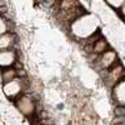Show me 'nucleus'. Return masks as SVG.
Masks as SVG:
<instances>
[{
    "label": "nucleus",
    "mask_w": 125,
    "mask_h": 125,
    "mask_svg": "<svg viewBox=\"0 0 125 125\" xmlns=\"http://www.w3.org/2000/svg\"><path fill=\"white\" fill-rule=\"evenodd\" d=\"M110 95L113 103L118 106H125V78L119 80L110 89Z\"/></svg>",
    "instance_id": "7"
},
{
    "label": "nucleus",
    "mask_w": 125,
    "mask_h": 125,
    "mask_svg": "<svg viewBox=\"0 0 125 125\" xmlns=\"http://www.w3.org/2000/svg\"><path fill=\"white\" fill-rule=\"evenodd\" d=\"M18 62V54L15 49L0 51V68L14 66Z\"/></svg>",
    "instance_id": "8"
},
{
    "label": "nucleus",
    "mask_w": 125,
    "mask_h": 125,
    "mask_svg": "<svg viewBox=\"0 0 125 125\" xmlns=\"http://www.w3.org/2000/svg\"><path fill=\"white\" fill-rule=\"evenodd\" d=\"M94 60H95V64H94V65H95L96 70L101 74V73H104V71H106L108 69H110L111 66H114L116 62H119L120 58H119V55L116 53V50L109 48L108 50L104 51L103 54L98 55Z\"/></svg>",
    "instance_id": "5"
},
{
    "label": "nucleus",
    "mask_w": 125,
    "mask_h": 125,
    "mask_svg": "<svg viewBox=\"0 0 125 125\" xmlns=\"http://www.w3.org/2000/svg\"><path fill=\"white\" fill-rule=\"evenodd\" d=\"M100 29L101 20L98 15L91 11H84L76 19L73 20L68 26L69 35L74 40H76L78 43H81V41L100 33Z\"/></svg>",
    "instance_id": "1"
},
{
    "label": "nucleus",
    "mask_w": 125,
    "mask_h": 125,
    "mask_svg": "<svg viewBox=\"0 0 125 125\" xmlns=\"http://www.w3.org/2000/svg\"><path fill=\"white\" fill-rule=\"evenodd\" d=\"M101 76H103V81L105 84V86L109 89H111L119 80L124 79L125 70H124V65H123L121 60L119 62H116L114 66H111L110 69H108L106 71L101 73Z\"/></svg>",
    "instance_id": "6"
},
{
    "label": "nucleus",
    "mask_w": 125,
    "mask_h": 125,
    "mask_svg": "<svg viewBox=\"0 0 125 125\" xmlns=\"http://www.w3.org/2000/svg\"><path fill=\"white\" fill-rule=\"evenodd\" d=\"M54 10L58 23L66 29L73 20L85 11L79 0H59Z\"/></svg>",
    "instance_id": "2"
},
{
    "label": "nucleus",
    "mask_w": 125,
    "mask_h": 125,
    "mask_svg": "<svg viewBox=\"0 0 125 125\" xmlns=\"http://www.w3.org/2000/svg\"><path fill=\"white\" fill-rule=\"evenodd\" d=\"M21 75L20 70L14 65V66H5V68H0V80L1 83H6L15 79L16 76Z\"/></svg>",
    "instance_id": "10"
},
{
    "label": "nucleus",
    "mask_w": 125,
    "mask_h": 125,
    "mask_svg": "<svg viewBox=\"0 0 125 125\" xmlns=\"http://www.w3.org/2000/svg\"><path fill=\"white\" fill-rule=\"evenodd\" d=\"M16 110L25 118H33L36 113V101L30 94H21L19 98L14 100Z\"/></svg>",
    "instance_id": "4"
},
{
    "label": "nucleus",
    "mask_w": 125,
    "mask_h": 125,
    "mask_svg": "<svg viewBox=\"0 0 125 125\" xmlns=\"http://www.w3.org/2000/svg\"><path fill=\"white\" fill-rule=\"evenodd\" d=\"M26 89H28V80L25 75H19L13 80L3 83V86H1L4 96L11 101H14L21 94H24Z\"/></svg>",
    "instance_id": "3"
},
{
    "label": "nucleus",
    "mask_w": 125,
    "mask_h": 125,
    "mask_svg": "<svg viewBox=\"0 0 125 125\" xmlns=\"http://www.w3.org/2000/svg\"><path fill=\"white\" fill-rule=\"evenodd\" d=\"M8 31H13L11 30V23L10 20H8V18L0 13V35L5 34Z\"/></svg>",
    "instance_id": "12"
},
{
    "label": "nucleus",
    "mask_w": 125,
    "mask_h": 125,
    "mask_svg": "<svg viewBox=\"0 0 125 125\" xmlns=\"http://www.w3.org/2000/svg\"><path fill=\"white\" fill-rule=\"evenodd\" d=\"M0 125H5V121H4V120H1V119H0Z\"/></svg>",
    "instance_id": "13"
},
{
    "label": "nucleus",
    "mask_w": 125,
    "mask_h": 125,
    "mask_svg": "<svg viewBox=\"0 0 125 125\" xmlns=\"http://www.w3.org/2000/svg\"><path fill=\"white\" fill-rule=\"evenodd\" d=\"M15 44H16V35L14 31H8V33L0 35V51L14 49Z\"/></svg>",
    "instance_id": "9"
},
{
    "label": "nucleus",
    "mask_w": 125,
    "mask_h": 125,
    "mask_svg": "<svg viewBox=\"0 0 125 125\" xmlns=\"http://www.w3.org/2000/svg\"><path fill=\"white\" fill-rule=\"evenodd\" d=\"M111 10H114L116 14H119L120 20H123L124 18V6H125V0H104Z\"/></svg>",
    "instance_id": "11"
}]
</instances>
